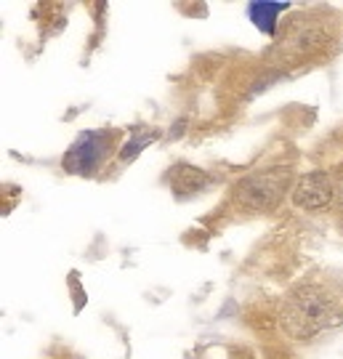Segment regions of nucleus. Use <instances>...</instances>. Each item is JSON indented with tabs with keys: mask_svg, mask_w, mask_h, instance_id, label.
<instances>
[{
	"mask_svg": "<svg viewBox=\"0 0 343 359\" xmlns=\"http://www.w3.org/2000/svg\"><path fill=\"white\" fill-rule=\"evenodd\" d=\"M338 320H341L338 301L322 285L295 287L280 309L282 330L290 335L292 341H309L317 333H322L325 327H332Z\"/></svg>",
	"mask_w": 343,
	"mask_h": 359,
	"instance_id": "f257e3e1",
	"label": "nucleus"
},
{
	"mask_svg": "<svg viewBox=\"0 0 343 359\" xmlns=\"http://www.w3.org/2000/svg\"><path fill=\"white\" fill-rule=\"evenodd\" d=\"M292 173L290 168H267V170H255L250 176H245L234 184L231 197L234 203L248 210V213H269L282 203V197L292 192Z\"/></svg>",
	"mask_w": 343,
	"mask_h": 359,
	"instance_id": "f03ea898",
	"label": "nucleus"
},
{
	"mask_svg": "<svg viewBox=\"0 0 343 359\" xmlns=\"http://www.w3.org/2000/svg\"><path fill=\"white\" fill-rule=\"evenodd\" d=\"M114 139L117 136L109 130H83L64 154V170L77 176H96L104 160L112 152Z\"/></svg>",
	"mask_w": 343,
	"mask_h": 359,
	"instance_id": "7ed1b4c3",
	"label": "nucleus"
},
{
	"mask_svg": "<svg viewBox=\"0 0 343 359\" xmlns=\"http://www.w3.org/2000/svg\"><path fill=\"white\" fill-rule=\"evenodd\" d=\"M335 197H338V184L325 170H311V173L301 176L290 192L292 205L309 210V213L328 210L335 203Z\"/></svg>",
	"mask_w": 343,
	"mask_h": 359,
	"instance_id": "20e7f679",
	"label": "nucleus"
},
{
	"mask_svg": "<svg viewBox=\"0 0 343 359\" xmlns=\"http://www.w3.org/2000/svg\"><path fill=\"white\" fill-rule=\"evenodd\" d=\"M208 181L210 179H208V173H205L203 168L181 163L170 173V189H173L176 197H191V194L203 192L205 187H208Z\"/></svg>",
	"mask_w": 343,
	"mask_h": 359,
	"instance_id": "39448f33",
	"label": "nucleus"
},
{
	"mask_svg": "<svg viewBox=\"0 0 343 359\" xmlns=\"http://www.w3.org/2000/svg\"><path fill=\"white\" fill-rule=\"evenodd\" d=\"M288 3H250L248 6V16L261 32L274 35V27H277V16L285 11Z\"/></svg>",
	"mask_w": 343,
	"mask_h": 359,
	"instance_id": "423d86ee",
	"label": "nucleus"
},
{
	"mask_svg": "<svg viewBox=\"0 0 343 359\" xmlns=\"http://www.w3.org/2000/svg\"><path fill=\"white\" fill-rule=\"evenodd\" d=\"M338 197L343 200V179H341V184H338Z\"/></svg>",
	"mask_w": 343,
	"mask_h": 359,
	"instance_id": "0eeeda50",
	"label": "nucleus"
}]
</instances>
